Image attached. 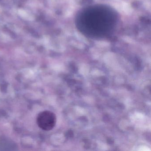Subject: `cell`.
I'll return each instance as SVG.
<instances>
[{"label":"cell","instance_id":"obj_1","mask_svg":"<svg viewBox=\"0 0 151 151\" xmlns=\"http://www.w3.org/2000/svg\"><path fill=\"white\" fill-rule=\"evenodd\" d=\"M37 121L40 129L43 130L50 131L53 129L56 124V115L52 111H42L38 115Z\"/></svg>","mask_w":151,"mask_h":151}]
</instances>
